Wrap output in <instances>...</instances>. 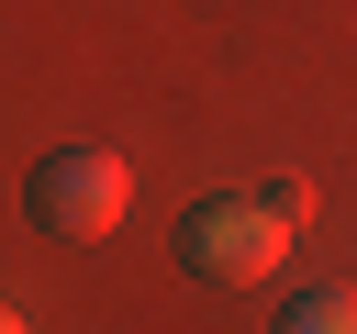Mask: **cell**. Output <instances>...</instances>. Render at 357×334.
<instances>
[{
	"label": "cell",
	"instance_id": "obj_1",
	"mask_svg": "<svg viewBox=\"0 0 357 334\" xmlns=\"http://www.w3.org/2000/svg\"><path fill=\"white\" fill-rule=\"evenodd\" d=\"M290 234H301V212H290L279 189H223V200H201V212L178 223V256H190V278L257 289V278H279Z\"/></svg>",
	"mask_w": 357,
	"mask_h": 334
},
{
	"label": "cell",
	"instance_id": "obj_2",
	"mask_svg": "<svg viewBox=\"0 0 357 334\" xmlns=\"http://www.w3.org/2000/svg\"><path fill=\"white\" fill-rule=\"evenodd\" d=\"M22 200H33V223H45L56 245H100V234L134 212V167H123L112 145H56Z\"/></svg>",
	"mask_w": 357,
	"mask_h": 334
},
{
	"label": "cell",
	"instance_id": "obj_3",
	"mask_svg": "<svg viewBox=\"0 0 357 334\" xmlns=\"http://www.w3.org/2000/svg\"><path fill=\"white\" fill-rule=\"evenodd\" d=\"M279 334H357V289H301L279 312Z\"/></svg>",
	"mask_w": 357,
	"mask_h": 334
},
{
	"label": "cell",
	"instance_id": "obj_4",
	"mask_svg": "<svg viewBox=\"0 0 357 334\" xmlns=\"http://www.w3.org/2000/svg\"><path fill=\"white\" fill-rule=\"evenodd\" d=\"M0 334H33V323H22V312H11V301H0Z\"/></svg>",
	"mask_w": 357,
	"mask_h": 334
}]
</instances>
